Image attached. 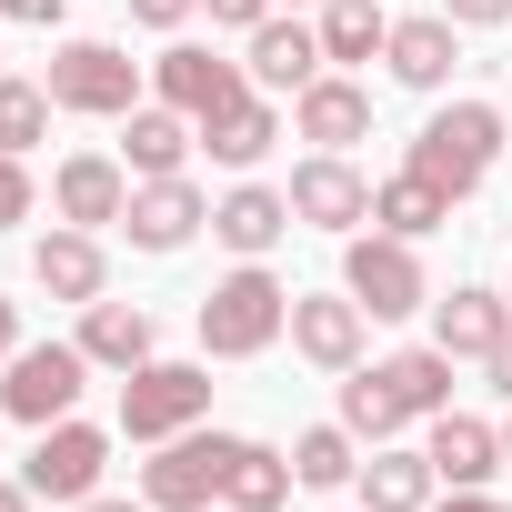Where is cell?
Returning a JSON list of instances; mask_svg holds the SVG:
<instances>
[{
  "label": "cell",
  "mask_w": 512,
  "mask_h": 512,
  "mask_svg": "<svg viewBox=\"0 0 512 512\" xmlns=\"http://www.w3.org/2000/svg\"><path fill=\"white\" fill-rule=\"evenodd\" d=\"M191 332L211 362H262L282 332H292V282L272 262H231L201 302H191Z\"/></svg>",
  "instance_id": "cell-1"
},
{
  "label": "cell",
  "mask_w": 512,
  "mask_h": 512,
  "mask_svg": "<svg viewBox=\"0 0 512 512\" xmlns=\"http://www.w3.org/2000/svg\"><path fill=\"white\" fill-rule=\"evenodd\" d=\"M402 161H412L422 181H442L452 201H472V191L512 161V121H502V101H482V91H472V101H442V111L402 141Z\"/></svg>",
  "instance_id": "cell-2"
},
{
  "label": "cell",
  "mask_w": 512,
  "mask_h": 512,
  "mask_svg": "<svg viewBox=\"0 0 512 512\" xmlns=\"http://www.w3.org/2000/svg\"><path fill=\"white\" fill-rule=\"evenodd\" d=\"M51 101L71 111V121H121V111H141L151 101V61H131L121 41H91V31H71V41H51Z\"/></svg>",
  "instance_id": "cell-3"
},
{
  "label": "cell",
  "mask_w": 512,
  "mask_h": 512,
  "mask_svg": "<svg viewBox=\"0 0 512 512\" xmlns=\"http://www.w3.org/2000/svg\"><path fill=\"white\" fill-rule=\"evenodd\" d=\"M191 422H211V352L201 362H141V372H121V442H171V432H191Z\"/></svg>",
  "instance_id": "cell-4"
},
{
  "label": "cell",
  "mask_w": 512,
  "mask_h": 512,
  "mask_svg": "<svg viewBox=\"0 0 512 512\" xmlns=\"http://www.w3.org/2000/svg\"><path fill=\"white\" fill-rule=\"evenodd\" d=\"M111 442H121V422H91V412H71V422H41L31 432V452H21V482L41 492V502H91L101 482H111Z\"/></svg>",
  "instance_id": "cell-5"
},
{
  "label": "cell",
  "mask_w": 512,
  "mask_h": 512,
  "mask_svg": "<svg viewBox=\"0 0 512 512\" xmlns=\"http://www.w3.org/2000/svg\"><path fill=\"white\" fill-rule=\"evenodd\" d=\"M342 292H352L372 322H412V312H432L422 241H402V231H352V241H342Z\"/></svg>",
  "instance_id": "cell-6"
},
{
  "label": "cell",
  "mask_w": 512,
  "mask_h": 512,
  "mask_svg": "<svg viewBox=\"0 0 512 512\" xmlns=\"http://www.w3.org/2000/svg\"><path fill=\"white\" fill-rule=\"evenodd\" d=\"M231 442H241V432L191 422V432L151 442V462L131 472V492H141L151 512H211V502H221V472H231Z\"/></svg>",
  "instance_id": "cell-7"
},
{
  "label": "cell",
  "mask_w": 512,
  "mask_h": 512,
  "mask_svg": "<svg viewBox=\"0 0 512 512\" xmlns=\"http://www.w3.org/2000/svg\"><path fill=\"white\" fill-rule=\"evenodd\" d=\"M91 382H101V372H91L81 342H21L11 372H0V422H31V432H41V422H71Z\"/></svg>",
  "instance_id": "cell-8"
},
{
  "label": "cell",
  "mask_w": 512,
  "mask_h": 512,
  "mask_svg": "<svg viewBox=\"0 0 512 512\" xmlns=\"http://www.w3.org/2000/svg\"><path fill=\"white\" fill-rule=\"evenodd\" d=\"M241 91H251V71L221 61L211 41H191V31H171V41L151 51V101H171V111H191V121H221Z\"/></svg>",
  "instance_id": "cell-9"
},
{
  "label": "cell",
  "mask_w": 512,
  "mask_h": 512,
  "mask_svg": "<svg viewBox=\"0 0 512 512\" xmlns=\"http://www.w3.org/2000/svg\"><path fill=\"white\" fill-rule=\"evenodd\" d=\"M201 231H211V191H201L191 171H171V181H131V211H121V241H131V251L171 262V251H191Z\"/></svg>",
  "instance_id": "cell-10"
},
{
  "label": "cell",
  "mask_w": 512,
  "mask_h": 512,
  "mask_svg": "<svg viewBox=\"0 0 512 512\" xmlns=\"http://www.w3.org/2000/svg\"><path fill=\"white\" fill-rule=\"evenodd\" d=\"M282 191H292V221H302V231H332V241H352V231L372 221V181L352 171V151H302Z\"/></svg>",
  "instance_id": "cell-11"
},
{
  "label": "cell",
  "mask_w": 512,
  "mask_h": 512,
  "mask_svg": "<svg viewBox=\"0 0 512 512\" xmlns=\"http://www.w3.org/2000/svg\"><path fill=\"white\" fill-rule=\"evenodd\" d=\"M282 342H292L312 372L342 382V372L372 362V312H362L352 292H292V332H282Z\"/></svg>",
  "instance_id": "cell-12"
},
{
  "label": "cell",
  "mask_w": 512,
  "mask_h": 512,
  "mask_svg": "<svg viewBox=\"0 0 512 512\" xmlns=\"http://www.w3.org/2000/svg\"><path fill=\"white\" fill-rule=\"evenodd\" d=\"M241 71H251V91H272V101H302L332 61H322V31H312V11H272L262 31L241 41Z\"/></svg>",
  "instance_id": "cell-13"
},
{
  "label": "cell",
  "mask_w": 512,
  "mask_h": 512,
  "mask_svg": "<svg viewBox=\"0 0 512 512\" xmlns=\"http://www.w3.org/2000/svg\"><path fill=\"white\" fill-rule=\"evenodd\" d=\"M211 241L231 251V262H272V251L292 241V191H282V181H251V171H241V181L211 201Z\"/></svg>",
  "instance_id": "cell-14"
},
{
  "label": "cell",
  "mask_w": 512,
  "mask_h": 512,
  "mask_svg": "<svg viewBox=\"0 0 512 512\" xmlns=\"http://www.w3.org/2000/svg\"><path fill=\"white\" fill-rule=\"evenodd\" d=\"M121 211H131V171H121V151H61V161H51V221L121 231Z\"/></svg>",
  "instance_id": "cell-15"
},
{
  "label": "cell",
  "mask_w": 512,
  "mask_h": 512,
  "mask_svg": "<svg viewBox=\"0 0 512 512\" xmlns=\"http://www.w3.org/2000/svg\"><path fill=\"white\" fill-rule=\"evenodd\" d=\"M422 452H432V472H442V492H492L512 462H502V422H482V412H432L422 422Z\"/></svg>",
  "instance_id": "cell-16"
},
{
  "label": "cell",
  "mask_w": 512,
  "mask_h": 512,
  "mask_svg": "<svg viewBox=\"0 0 512 512\" xmlns=\"http://www.w3.org/2000/svg\"><path fill=\"white\" fill-rule=\"evenodd\" d=\"M382 71H392L402 91L442 101V91H452V71H462V21H442V11H402V21H392V41H382Z\"/></svg>",
  "instance_id": "cell-17"
},
{
  "label": "cell",
  "mask_w": 512,
  "mask_h": 512,
  "mask_svg": "<svg viewBox=\"0 0 512 512\" xmlns=\"http://www.w3.org/2000/svg\"><path fill=\"white\" fill-rule=\"evenodd\" d=\"M31 282H41L51 302H71V312L101 302V292H111V241L81 231V221H51V231L31 241Z\"/></svg>",
  "instance_id": "cell-18"
},
{
  "label": "cell",
  "mask_w": 512,
  "mask_h": 512,
  "mask_svg": "<svg viewBox=\"0 0 512 512\" xmlns=\"http://www.w3.org/2000/svg\"><path fill=\"white\" fill-rule=\"evenodd\" d=\"M111 131H121L111 151H121L131 181H171V171H191V151H201V121L171 111V101H141V111H121Z\"/></svg>",
  "instance_id": "cell-19"
},
{
  "label": "cell",
  "mask_w": 512,
  "mask_h": 512,
  "mask_svg": "<svg viewBox=\"0 0 512 512\" xmlns=\"http://www.w3.org/2000/svg\"><path fill=\"white\" fill-rule=\"evenodd\" d=\"M502 332H512V292H492V282H452V292H432V342H442L452 362H492Z\"/></svg>",
  "instance_id": "cell-20"
},
{
  "label": "cell",
  "mask_w": 512,
  "mask_h": 512,
  "mask_svg": "<svg viewBox=\"0 0 512 512\" xmlns=\"http://www.w3.org/2000/svg\"><path fill=\"white\" fill-rule=\"evenodd\" d=\"M71 342L91 352V372L121 382V372H141V362L161 352V322H151V302H111V292H101V302H81V332H71Z\"/></svg>",
  "instance_id": "cell-21"
},
{
  "label": "cell",
  "mask_w": 512,
  "mask_h": 512,
  "mask_svg": "<svg viewBox=\"0 0 512 512\" xmlns=\"http://www.w3.org/2000/svg\"><path fill=\"white\" fill-rule=\"evenodd\" d=\"M352 492H362V512H432L442 502V472H432L422 442H372L362 472H352Z\"/></svg>",
  "instance_id": "cell-22"
},
{
  "label": "cell",
  "mask_w": 512,
  "mask_h": 512,
  "mask_svg": "<svg viewBox=\"0 0 512 512\" xmlns=\"http://www.w3.org/2000/svg\"><path fill=\"white\" fill-rule=\"evenodd\" d=\"M292 141H312V151H352V141H372V91H362L352 71H322V81L292 101Z\"/></svg>",
  "instance_id": "cell-23"
},
{
  "label": "cell",
  "mask_w": 512,
  "mask_h": 512,
  "mask_svg": "<svg viewBox=\"0 0 512 512\" xmlns=\"http://www.w3.org/2000/svg\"><path fill=\"white\" fill-rule=\"evenodd\" d=\"M201 151H211V171H231V181L262 171V161L282 151V101H272V91H241L221 121H201Z\"/></svg>",
  "instance_id": "cell-24"
},
{
  "label": "cell",
  "mask_w": 512,
  "mask_h": 512,
  "mask_svg": "<svg viewBox=\"0 0 512 512\" xmlns=\"http://www.w3.org/2000/svg\"><path fill=\"white\" fill-rule=\"evenodd\" d=\"M452 211H462V201H452V191H442V181H422V171H412V161H402V171H382V181H372V231H402V241H432V231H442V221H452Z\"/></svg>",
  "instance_id": "cell-25"
},
{
  "label": "cell",
  "mask_w": 512,
  "mask_h": 512,
  "mask_svg": "<svg viewBox=\"0 0 512 512\" xmlns=\"http://www.w3.org/2000/svg\"><path fill=\"white\" fill-rule=\"evenodd\" d=\"M372 372H382V382H392V402H402V422H412V432H422V422H432V412H452V372H462V362H452V352H442V342H412V352H382V362H372Z\"/></svg>",
  "instance_id": "cell-26"
},
{
  "label": "cell",
  "mask_w": 512,
  "mask_h": 512,
  "mask_svg": "<svg viewBox=\"0 0 512 512\" xmlns=\"http://www.w3.org/2000/svg\"><path fill=\"white\" fill-rule=\"evenodd\" d=\"M292 492H302V482H292V452H282V442H251V432L231 442V472H221V502H231V512H282Z\"/></svg>",
  "instance_id": "cell-27"
},
{
  "label": "cell",
  "mask_w": 512,
  "mask_h": 512,
  "mask_svg": "<svg viewBox=\"0 0 512 512\" xmlns=\"http://www.w3.org/2000/svg\"><path fill=\"white\" fill-rule=\"evenodd\" d=\"M312 31H322V61H332V71H352V61H382L392 11H382V0H322Z\"/></svg>",
  "instance_id": "cell-28"
},
{
  "label": "cell",
  "mask_w": 512,
  "mask_h": 512,
  "mask_svg": "<svg viewBox=\"0 0 512 512\" xmlns=\"http://www.w3.org/2000/svg\"><path fill=\"white\" fill-rule=\"evenodd\" d=\"M332 422H342V432H352L362 452H372V442H402V432H412V422H402V402H392V382H382L372 362H362V372H342V402H332Z\"/></svg>",
  "instance_id": "cell-29"
},
{
  "label": "cell",
  "mask_w": 512,
  "mask_h": 512,
  "mask_svg": "<svg viewBox=\"0 0 512 512\" xmlns=\"http://www.w3.org/2000/svg\"><path fill=\"white\" fill-rule=\"evenodd\" d=\"M352 472H362V442H352L342 422L292 432V482H302V492H352Z\"/></svg>",
  "instance_id": "cell-30"
},
{
  "label": "cell",
  "mask_w": 512,
  "mask_h": 512,
  "mask_svg": "<svg viewBox=\"0 0 512 512\" xmlns=\"http://www.w3.org/2000/svg\"><path fill=\"white\" fill-rule=\"evenodd\" d=\"M51 121H61V101H51V81H31V71H0V151H41L51 141Z\"/></svg>",
  "instance_id": "cell-31"
},
{
  "label": "cell",
  "mask_w": 512,
  "mask_h": 512,
  "mask_svg": "<svg viewBox=\"0 0 512 512\" xmlns=\"http://www.w3.org/2000/svg\"><path fill=\"white\" fill-rule=\"evenodd\" d=\"M41 211V181H31V161L21 151H0V231H21Z\"/></svg>",
  "instance_id": "cell-32"
},
{
  "label": "cell",
  "mask_w": 512,
  "mask_h": 512,
  "mask_svg": "<svg viewBox=\"0 0 512 512\" xmlns=\"http://www.w3.org/2000/svg\"><path fill=\"white\" fill-rule=\"evenodd\" d=\"M121 11H131L141 31H161V41H171V31H191V21H201V0H121Z\"/></svg>",
  "instance_id": "cell-33"
},
{
  "label": "cell",
  "mask_w": 512,
  "mask_h": 512,
  "mask_svg": "<svg viewBox=\"0 0 512 512\" xmlns=\"http://www.w3.org/2000/svg\"><path fill=\"white\" fill-rule=\"evenodd\" d=\"M201 11H211V31H241V41H251V31L282 11V0H201Z\"/></svg>",
  "instance_id": "cell-34"
},
{
  "label": "cell",
  "mask_w": 512,
  "mask_h": 512,
  "mask_svg": "<svg viewBox=\"0 0 512 512\" xmlns=\"http://www.w3.org/2000/svg\"><path fill=\"white\" fill-rule=\"evenodd\" d=\"M442 21H462V31H512V0H432Z\"/></svg>",
  "instance_id": "cell-35"
},
{
  "label": "cell",
  "mask_w": 512,
  "mask_h": 512,
  "mask_svg": "<svg viewBox=\"0 0 512 512\" xmlns=\"http://www.w3.org/2000/svg\"><path fill=\"white\" fill-rule=\"evenodd\" d=\"M71 0H0V21H31V31H61Z\"/></svg>",
  "instance_id": "cell-36"
},
{
  "label": "cell",
  "mask_w": 512,
  "mask_h": 512,
  "mask_svg": "<svg viewBox=\"0 0 512 512\" xmlns=\"http://www.w3.org/2000/svg\"><path fill=\"white\" fill-rule=\"evenodd\" d=\"M21 342H31V332H21V302L0 292V372H11V352H21Z\"/></svg>",
  "instance_id": "cell-37"
},
{
  "label": "cell",
  "mask_w": 512,
  "mask_h": 512,
  "mask_svg": "<svg viewBox=\"0 0 512 512\" xmlns=\"http://www.w3.org/2000/svg\"><path fill=\"white\" fill-rule=\"evenodd\" d=\"M482 382H492V392H502V402H512V332H502V342H492V362H482Z\"/></svg>",
  "instance_id": "cell-38"
},
{
  "label": "cell",
  "mask_w": 512,
  "mask_h": 512,
  "mask_svg": "<svg viewBox=\"0 0 512 512\" xmlns=\"http://www.w3.org/2000/svg\"><path fill=\"white\" fill-rule=\"evenodd\" d=\"M432 512H512V502H502V492H442Z\"/></svg>",
  "instance_id": "cell-39"
},
{
  "label": "cell",
  "mask_w": 512,
  "mask_h": 512,
  "mask_svg": "<svg viewBox=\"0 0 512 512\" xmlns=\"http://www.w3.org/2000/svg\"><path fill=\"white\" fill-rule=\"evenodd\" d=\"M0 512H41V492H31L21 472H0Z\"/></svg>",
  "instance_id": "cell-40"
},
{
  "label": "cell",
  "mask_w": 512,
  "mask_h": 512,
  "mask_svg": "<svg viewBox=\"0 0 512 512\" xmlns=\"http://www.w3.org/2000/svg\"><path fill=\"white\" fill-rule=\"evenodd\" d=\"M71 512H151L141 492H91V502H71Z\"/></svg>",
  "instance_id": "cell-41"
},
{
  "label": "cell",
  "mask_w": 512,
  "mask_h": 512,
  "mask_svg": "<svg viewBox=\"0 0 512 512\" xmlns=\"http://www.w3.org/2000/svg\"><path fill=\"white\" fill-rule=\"evenodd\" d=\"M502 462H512V412H502Z\"/></svg>",
  "instance_id": "cell-42"
},
{
  "label": "cell",
  "mask_w": 512,
  "mask_h": 512,
  "mask_svg": "<svg viewBox=\"0 0 512 512\" xmlns=\"http://www.w3.org/2000/svg\"><path fill=\"white\" fill-rule=\"evenodd\" d=\"M282 11H322V0H282Z\"/></svg>",
  "instance_id": "cell-43"
},
{
  "label": "cell",
  "mask_w": 512,
  "mask_h": 512,
  "mask_svg": "<svg viewBox=\"0 0 512 512\" xmlns=\"http://www.w3.org/2000/svg\"><path fill=\"white\" fill-rule=\"evenodd\" d=\"M0 71H11V51H0Z\"/></svg>",
  "instance_id": "cell-44"
},
{
  "label": "cell",
  "mask_w": 512,
  "mask_h": 512,
  "mask_svg": "<svg viewBox=\"0 0 512 512\" xmlns=\"http://www.w3.org/2000/svg\"><path fill=\"white\" fill-rule=\"evenodd\" d=\"M211 512H231V502H211Z\"/></svg>",
  "instance_id": "cell-45"
},
{
  "label": "cell",
  "mask_w": 512,
  "mask_h": 512,
  "mask_svg": "<svg viewBox=\"0 0 512 512\" xmlns=\"http://www.w3.org/2000/svg\"><path fill=\"white\" fill-rule=\"evenodd\" d=\"M502 292H512V282H502Z\"/></svg>",
  "instance_id": "cell-46"
}]
</instances>
